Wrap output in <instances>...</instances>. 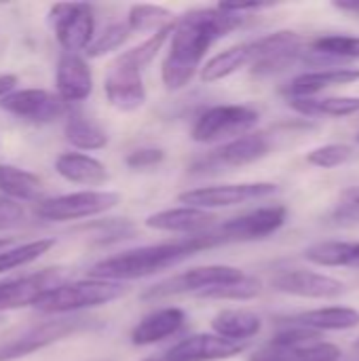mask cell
<instances>
[{
    "instance_id": "1",
    "label": "cell",
    "mask_w": 359,
    "mask_h": 361,
    "mask_svg": "<svg viewBox=\"0 0 359 361\" xmlns=\"http://www.w3.org/2000/svg\"><path fill=\"white\" fill-rule=\"evenodd\" d=\"M243 15L216 8H193L176 19L167 55L161 63V80L167 91L184 89L203 68L209 47L241 27Z\"/></svg>"
},
{
    "instance_id": "2",
    "label": "cell",
    "mask_w": 359,
    "mask_h": 361,
    "mask_svg": "<svg viewBox=\"0 0 359 361\" xmlns=\"http://www.w3.org/2000/svg\"><path fill=\"white\" fill-rule=\"evenodd\" d=\"M214 228L203 235L182 237V239L163 241V243H154V245H144V247L127 250L123 254L104 258L91 267L89 279L127 283V281L144 279V277H150L165 269H171L199 252L224 245V241L220 239V235Z\"/></svg>"
},
{
    "instance_id": "3",
    "label": "cell",
    "mask_w": 359,
    "mask_h": 361,
    "mask_svg": "<svg viewBox=\"0 0 359 361\" xmlns=\"http://www.w3.org/2000/svg\"><path fill=\"white\" fill-rule=\"evenodd\" d=\"M127 292L129 286L116 281H102V279L68 281V283H59L57 288L49 290L44 296H40L34 309L49 315H68L93 307H104L108 302L123 298Z\"/></svg>"
},
{
    "instance_id": "4",
    "label": "cell",
    "mask_w": 359,
    "mask_h": 361,
    "mask_svg": "<svg viewBox=\"0 0 359 361\" xmlns=\"http://www.w3.org/2000/svg\"><path fill=\"white\" fill-rule=\"evenodd\" d=\"M260 114L258 110L241 104H220L212 106L205 112L199 114V118L193 125L190 137L197 144H214L222 140H235L245 133H250Z\"/></svg>"
},
{
    "instance_id": "5",
    "label": "cell",
    "mask_w": 359,
    "mask_h": 361,
    "mask_svg": "<svg viewBox=\"0 0 359 361\" xmlns=\"http://www.w3.org/2000/svg\"><path fill=\"white\" fill-rule=\"evenodd\" d=\"M118 203L121 195L112 190H78L42 199L36 205V216L47 222H74L102 216Z\"/></svg>"
},
{
    "instance_id": "6",
    "label": "cell",
    "mask_w": 359,
    "mask_h": 361,
    "mask_svg": "<svg viewBox=\"0 0 359 361\" xmlns=\"http://www.w3.org/2000/svg\"><path fill=\"white\" fill-rule=\"evenodd\" d=\"M271 148H273V144H271L269 133H264V131L245 133L241 137L224 142L216 150L193 161L190 171L193 173H216V171H224V169L245 167V165H252V163H258L260 159H264L271 152Z\"/></svg>"
},
{
    "instance_id": "7",
    "label": "cell",
    "mask_w": 359,
    "mask_h": 361,
    "mask_svg": "<svg viewBox=\"0 0 359 361\" xmlns=\"http://www.w3.org/2000/svg\"><path fill=\"white\" fill-rule=\"evenodd\" d=\"M243 271L229 267V264H207V267H197V269H188L184 273H178L165 281H159L154 286H150L142 298L144 300H161V298H169V296H182V294H195L199 296L205 290L218 288V286H226L233 281L243 279Z\"/></svg>"
},
{
    "instance_id": "8",
    "label": "cell",
    "mask_w": 359,
    "mask_h": 361,
    "mask_svg": "<svg viewBox=\"0 0 359 361\" xmlns=\"http://www.w3.org/2000/svg\"><path fill=\"white\" fill-rule=\"evenodd\" d=\"M279 192V186L273 182H241V184H222V186H201L184 190L178 195V201L186 207L197 209H220L245 205L252 201H262Z\"/></svg>"
},
{
    "instance_id": "9",
    "label": "cell",
    "mask_w": 359,
    "mask_h": 361,
    "mask_svg": "<svg viewBox=\"0 0 359 361\" xmlns=\"http://www.w3.org/2000/svg\"><path fill=\"white\" fill-rule=\"evenodd\" d=\"M49 21L57 42L66 53L87 51L95 38V15L91 4L85 2H59L49 11Z\"/></svg>"
},
{
    "instance_id": "10",
    "label": "cell",
    "mask_w": 359,
    "mask_h": 361,
    "mask_svg": "<svg viewBox=\"0 0 359 361\" xmlns=\"http://www.w3.org/2000/svg\"><path fill=\"white\" fill-rule=\"evenodd\" d=\"M91 326H93V322L85 319V317H61V319L42 322V324L34 326L32 330H28L17 341L4 345L0 349V361H15L34 355V353H38L76 332L89 330Z\"/></svg>"
},
{
    "instance_id": "11",
    "label": "cell",
    "mask_w": 359,
    "mask_h": 361,
    "mask_svg": "<svg viewBox=\"0 0 359 361\" xmlns=\"http://www.w3.org/2000/svg\"><path fill=\"white\" fill-rule=\"evenodd\" d=\"M286 218H288V209L284 205H267L248 212L243 216L224 220L214 231L220 235L224 245L237 241H256L275 235L286 224Z\"/></svg>"
},
{
    "instance_id": "12",
    "label": "cell",
    "mask_w": 359,
    "mask_h": 361,
    "mask_svg": "<svg viewBox=\"0 0 359 361\" xmlns=\"http://www.w3.org/2000/svg\"><path fill=\"white\" fill-rule=\"evenodd\" d=\"M104 95L112 108L118 112H135L146 104V87L142 80V70L129 66L118 55L106 70Z\"/></svg>"
},
{
    "instance_id": "13",
    "label": "cell",
    "mask_w": 359,
    "mask_h": 361,
    "mask_svg": "<svg viewBox=\"0 0 359 361\" xmlns=\"http://www.w3.org/2000/svg\"><path fill=\"white\" fill-rule=\"evenodd\" d=\"M271 288L279 294L309 298V300H334L347 292L341 279L315 271H305V269L279 271L271 279Z\"/></svg>"
},
{
    "instance_id": "14",
    "label": "cell",
    "mask_w": 359,
    "mask_h": 361,
    "mask_svg": "<svg viewBox=\"0 0 359 361\" xmlns=\"http://www.w3.org/2000/svg\"><path fill=\"white\" fill-rule=\"evenodd\" d=\"M0 108L32 123H53L66 114V102L47 89H15L0 99Z\"/></svg>"
},
{
    "instance_id": "15",
    "label": "cell",
    "mask_w": 359,
    "mask_h": 361,
    "mask_svg": "<svg viewBox=\"0 0 359 361\" xmlns=\"http://www.w3.org/2000/svg\"><path fill=\"white\" fill-rule=\"evenodd\" d=\"M59 269H47L28 277H17L0 283V313L15 311L23 307H34L40 296H44L49 290L57 288L59 281Z\"/></svg>"
},
{
    "instance_id": "16",
    "label": "cell",
    "mask_w": 359,
    "mask_h": 361,
    "mask_svg": "<svg viewBox=\"0 0 359 361\" xmlns=\"http://www.w3.org/2000/svg\"><path fill=\"white\" fill-rule=\"evenodd\" d=\"M248 349L243 343L226 341L218 334H193L167 351L169 361H220L241 355Z\"/></svg>"
},
{
    "instance_id": "17",
    "label": "cell",
    "mask_w": 359,
    "mask_h": 361,
    "mask_svg": "<svg viewBox=\"0 0 359 361\" xmlns=\"http://www.w3.org/2000/svg\"><path fill=\"white\" fill-rule=\"evenodd\" d=\"M218 224V216L197 207H174L150 214L146 218V226L159 233H176V235H203Z\"/></svg>"
},
{
    "instance_id": "18",
    "label": "cell",
    "mask_w": 359,
    "mask_h": 361,
    "mask_svg": "<svg viewBox=\"0 0 359 361\" xmlns=\"http://www.w3.org/2000/svg\"><path fill=\"white\" fill-rule=\"evenodd\" d=\"M55 89L66 104L85 102L93 93V74L78 53H63L55 70Z\"/></svg>"
},
{
    "instance_id": "19",
    "label": "cell",
    "mask_w": 359,
    "mask_h": 361,
    "mask_svg": "<svg viewBox=\"0 0 359 361\" xmlns=\"http://www.w3.org/2000/svg\"><path fill=\"white\" fill-rule=\"evenodd\" d=\"M359 82V68H328V70H311L305 74H298L284 87V95L288 99H305V97H317L322 91L332 87H347Z\"/></svg>"
},
{
    "instance_id": "20",
    "label": "cell",
    "mask_w": 359,
    "mask_h": 361,
    "mask_svg": "<svg viewBox=\"0 0 359 361\" xmlns=\"http://www.w3.org/2000/svg\"><path fill=\"white\" fill-rule=\"evenodd\" d=\"M256 61H258V38L233 44L229 49L216 53L214 57H209L203 63L199 78L203 82H218V80H224V78L233 76L235 72L243 70L245 66H254Z\"/></svg>"
},
{
    "instance_id": "21",
    "label": "cell",
    "mask_w": 359,
    "mask_h": 361,
    "mask_svg": "<svg viewBox=\"0 0 359 361\" xmlns=\"http://www.w3.org/2000/svg\"><path fill=\"white\" fill-rule=\"evenodd\" d=\"M184 324H186V313L180 307L157 309L131 330L129 338H131V345L135 347H148V345L176 336L184 328Z\"/></svg>"
},
{
    "instance_id": "22",
    "label": "cell",
    "mask_w": 359,
    "mask_h": 361,
    "mask_svg": "<svg viewBox=\"0 0 359 361\" xmlns=\"http://www.w3.org/2000/svg\"><path fill=\"white\" fill-rule=\"evenodd\" d=\"M288 326L307 328L313 332H345L359 326V313L351 307H324L305 313H296L286 319Z\"/></svg>"
},
{
    "instance_id": "23",
    "label": "cell",
    "mask_w": 359,
    "mask_h": 361,
    "mask_svg": "<svg viewBox=\"0 0 359 361\" xmlns=\"http://www.w3.org/2000/svg\"><path fill=\"white\" fill-rule=\"evenodd\" d=\"M53 167L57 176L80 186H102L110 178L106 165L85 152H63L55 159Z\"/></svg>"
},
{
    "instance_id": "24",
    "label": "cell",
    "mask_w": 359,
    "mask_h": 361,
    "mask_svg": "<svg viewBox=\"0 0 359 361\" xmlns=\"http://www.w3.org/2000/svg\"><path fill=\"white\" fill-rule=\"evenodd\" d=\"M341 355H343L341 349L326 341H317L309 345H288V347L267 343L250 357V361H339Z\"/></svg>"
},
{
    "instance_id": "25",
    "label": "cell",
    "mask_w": 359,
    "mask_h": 361,
    "mask_svg": "<svg viewBox=\"0 0 359 361\" xmlns=\"http://www.w3.org/2000/svg\"><path fill=\"white\" fill-rule=\"evenodd\" d=\"M212 330H214V334H218L226 341L248 345V341H252L254 336L260 334L262 319H260V315L245 311V309H226V311H220L212 319Z\"/></svg>"
},
{
    "instance_id": "26",
    "label": "cell",
    "mask_w": 359,
    "mask_h": 361,
    "mask_svg": "<svg viewBox=\"0 0 359 361\" xmlns=\"http://www.w3.org/2000/svg\"><path fill=\"white\" fill-rule=\"evenodd\" d=\"M303 258L326 269H359V241H320L309 245Z\"/></svg>"
},
{
    "instance_id": "27",
    "label": "cell",
    "mask_w": 359,
    "mask_h": 361,
    "mask_svg": "<svg viewBox=\"0 0 359 361\" xmlns=\"http://www.w3.org/2000/svg\"><path fill=\"white\" fill-rule=\"evenodd\" d=\"M0 195L13 201H42V182L36 173L0 163Z\"/></svg>"
},
{
    "instance_id": "28",
    "label": "cell",
    "mask_w": 359,
    "mask_h": 361,
    "mask_svg": "<svg viewBox=\"0 0 359 361\" xmlns=\"http://www.w3.org/2000/svg\"><path fill=\"white\" fill-rule=\"evenodd\" d=\"M288 104L305 116H351L359 112V97H305V99H288Z\"/></svg>"
},
{
    "instance_id": "29",
    "label": "cell",
    "mask_w": 359,
    "mask_h": 361,
    "mask_svg": "<svg viewBox=\"0 0 359 361\" xmlns=\"http://www.w3.org/2000/svg\"><path fill=\"white\" fill-rule=\"evenodd\" d=\"M63 135L72 148L85 150V152L102 150L108 144L106 131L99 125H95L93 121L85 118L83 114H70V118L66 121V127H63Z\"/></svg>"
},
{
    "instance_id": "30",
    "label": "cell",
    "mask_w": 359,
    "mask_h": 361,
    "mask_svg": "<svg viewBox=\"0 0 359 361\" xmlns=\"http://www.w3.org/2000/svg\"><path fill=\"white\" fill-rule=\"evenodd\" d=\"M309 51L326 61H349L359 59V36L349 34H328L309 40Z\"/></svg>"
},
{
    "instance_id": "31",
    "label": "cell",
    "mask_w": 359,
    "mask_h": 361,
    "mask_svg": "<svg viewBox=\"0 0 359 361\" xmlns=\"http://www.w3.org/2000/svg\"><path fill=\"white\" fill-rule=\"evenodd\" d=\"M127 23L131 27V32L135 34H154L171 23H176L174 15L169 8L165 6H157V4H135L129 8L127 15Z\"/></svg>"
},
{
    "instance_id": "32",
    "label": "cell",
    "mask_w": 359,
    "mask_h": 361,
    "mask_svg": "<svg viewBox=\"0 0 359 361\" xmlns=\"http://www.w3.org/2000/svg\"><path fill=\"white\" fill-rule=\"evenodd\" d=\"M53 247H55V239L47 237V239H36V241L23 243V245H13L8 250H2L0 252V273L32 264L34 260L49 254V250H53Z\"/></svg>"
},
{
    "instance_id": "33",
    "label": "cell",
    "mask_w": 359,
    "mask_h": 361,
    "mask_svg": "<svg viewBox=\"0 0 359 361\" xmlns=\"http://www.w3.org/2000/svg\"><path fill=\"white\" fill-rule=\"evenodd\" d=\"M171 32H174V23L167 25V27H163V30H159V32H154V34H150L144 42L131 47L129 51L121 53L118 57H121L123 61H127L129 66H133V68H138V70H144V68L159 55V51L163 49V44L169 42Z\"/></svg>"
},
{
    "instance_id": "34",
    "label": "cell",
    "mask_w": 359,
    "mask_h": 361,
    "mask_svg": "<svg viewBox=\"0 0 359 361\" xmlns=\"http://www.w3.org/2000/svg\"><path fill=\"white\" fill-rule=\"evenodd\" d=\"M131 27L127 21H116L106 25L99 34H95L93 42L89 44V49L85 51L87 57H104L116 49H121L129 38H131Z\"/></svg>"
},
{
    "instance_id": "35",
    "label": "cell",
    "mask_w": 359,
    "mask_h": 361,
    "mask_svg": "<svg viewBox=\"0 0 359 361\" xmlns=\"http://www.w3.org/2000/svg\"><path fill=\"white\" fill-rule=\"evenodd\" d=\"M262 292V283L256 277H243L239 281L226 283V286H218L212 290L201 292L197 298H205V300H252L256 296H260Z\"/></svg>"
},
{
    "instance_id": "36",
    "label": "cell",
    "mask_w": 359,
    "mask_h": 361,
    "mask_svg": "<svg viewBox=\"0 0 359 361\" xmlns=\"http://www.w3.org/2000/svg\"><path fill=\"white\" fill-rule=\"evenodd\" d=\"M353 157V148L349 144H326L307 152V163L320 169H334L345 165Z\"/></svg>"
},
{
    "instance_id": "37",
    "label": "cell",
    "mask_w": 359,
    "mask_h": 361,
    "mask_svg": "<svg viewBox=\"0 0 359 361\" xmlns=\"http://www.w3.org/2000/svg\"><path fill=\"white\" fill-rule=\"evenodd\" d=\"M87 231H93V237L97 243H114L121 239H129L135 233V226L129 220L116 218V220H102V222L89 224Z\"/></svg>"
},
{
    "instance_id": "38",
    "label": "cell",
    "mask_w": 359,
    "mask_h": 361,
    "mask_svg": "<svg viewBox=\"0 0 359 361\" xmlns=\"http://www.w3.org/2000/svg\"><path fill=\"white\" fill-rule=\"evenodd\" d=\"M165 161V152L161 148H135L125 157L129 169H150Z\"/></svg>"
},
{
    "instance_id": "39",
    "label": "cell",
    "mask_w": 359,
    "mask_h": 361,
    "mask_svg": "<svg viewBox=\"0 0 359 361\" xmlns=\"http://www.w3.org/2000/svg\"><path fill=\"white\" fill-rule=\"evenodd\" d=\"M25 218V209L21 203L13 201V199H6L0 195V231L4 228H13L17 224H21Z\"/></svg>"
},
{
    "instance_id": "40",
    "label": "cell",
    "mask_w": 359,
    "mask_h": 361,
    "mask_svg": "<svg viewBox=\"0 0 359 361\" xmlns=\"http://www.w3.org/2000/svg\"><path fill=\"white\" fill-rule=\"evenodd\" d=\"M222 11H229V13H235V15H243L245 13H258V11H264V8H271L275 6L273 2H224V4H218Z\"/></svg>"
},
{
    "instance_id": "41",
    "label": "cell",
    "mask_w": 359,
    "mask_h": 361,
    "mask_svg": "<svg viewBox=\"0 0 359 361\" xmlns=\"http://www.w3.org/2000/svg\"><path fill=\"white\" fill-rule=\"evenodd\" d=\"M19 85V76L17 74H0V99L6 97L8 93H13Z\"/></svg>"
},
{
    "instance_id": "42",
    "label": "cell",
    "mask_w": 359,
    "mask_h": 361,
    "mask_svg": "<svg viewBox=\"0 0 359 361\" xmlns=\"http://www.w3.org/2000/svg\"><path fill=\"white\" fill-rule=\"evenodd\" d=\"M332 6L341 13H347V15L359 19V0H336V2H332Z\"/></svg>"
},
{
    "instance_id": "43",
    "label": "cell",
    "mask_w": 359,
    "mask_h": 361,
    "mask_svg": "<svg viewBox=\"0 0 359 361\" xmlns=\"http://www.w3.org/2000/svg\"><path fill=\"white\" fill-rule=\"evenodd\" d=\"M343 201L359 209V186H349L347 190H343Z\"/></svg>"
},
{
    "instance_id": "44",
    "label": "cell",
    "mask_w": 359,
    "mask_h": 361,
    "mask_svg": "<svg viewBox=\"0 0 359 361\" xmlns=\"http://www.w3.org/2000/svg\"><path fill=\"white\" fill-rule=\"evenodd\" d=\"M13 245H15L13 237H0V252H2V250H8V247H13Z\"/></svg>"
},
{
    "instance_id": "45",
    "label": "cell",
    "mask_w": 359,
    "mask_h": 361,
    "mask_svg": "<svg viewBox=\"0 0 359 361\" xmlns=\"http://www.w3.org/2000/svg\"><path fill=\"white\" fill-rule=\"evenodd\" d=\"M144 361H169L167 357H150V360H144Z\"/></svg>"
},
{
    "instance_id": "46",
    "label": "cell",
    "mask_w": 359,
    "mask_h": 361,
    "mask_svg": "<svg viewBox=\"0 0 359 361\" xmlns=\"http://www.w3.org/2000/svg\"><path fill=\"white\" fill-rule=\"evenodd\" d=\"M353 347H355V351H359V338L355 341V345H353Z\"/></svg>"
},
{
    "instance_id": "47",
    "label": "cell",
    "mask_w": 359,
    "mask_h": 361,
    "mask_svg": "<svg viewBox=\"0 0 359 361\" xmlns=\"http://www.w3.org/2000/svg\"><path fill=\"white\" fill-rule=\"evenodd\" d=\"M2 322H4V319H2V315H0V324H2Z\"/></svg>"
},
{
    "instance_id": "48",
    "label": "cell",
    "mask_w": 359,
    "mask_h": 361,
    "mask_svg": "<svg viewBox=\"0 0 359 361\" xmlns=\"http://www.w3.org/2000/svg\"><path fill=\"white\" fill-rule=\"evenodd\" d=\"M355 140H358V142H359V133H358V135H355Z\"/></svg>"
}]
</instances>
